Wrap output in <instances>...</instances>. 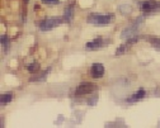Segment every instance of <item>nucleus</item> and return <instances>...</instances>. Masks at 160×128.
I'll return each mask as SVG.
<instances>
[{
  "label": "nucleus",
  "mask_w": 160,
  "mask_h": 128,
  "mask_svg": "<svg viewBox=\"0 0 160 128\" xmlns=\"http://www.w3.org/2000/svg\"><path fill=\"white\" fill-rule=\"evenodd\" d=\"M113 19V15L111 14H92L88 17V22L94 26H107L111 20Z\"/></svg>",
  "instance_id": "obj_1"
},
{
  "label": "nucleus",
  "mask_w": 160,
  "mask_h": 128,
  "mask_svg": "<svg viewBox=\"0 0 160 128\" xmlns=\"http://www.w3.org/2000/svg\"><path fill=\"white\" fill-rule=\"evenodd\" d=\"M64 22V19L61 18H48V19H45L39 23V29L41 31H50L52 28H55L56 26H60Z\"/></svg>",
  "instance_id": "obj_2"
},
{
  "label": "nucleus",
  "mask_w": 160,
  "mask_h": 128,
  "mask_svg": "<svg viewBox=\"0 0 160 128\" xmlns=\"http://www.w3.org/2000/svg\"><path fill=\"white\" fill-rule=\"evenodd\" d=\"M95 89V85L92 84V82H82L76 88L75 90V95L76 96H83V95H87V94H90L93 93Z\"/></svg>",
  "instance_id": "obj_3"
},
{
  "label": "nucleus",
  "mask_w": 160,
  "mask_h": 128,
  "mask_svg": "<svg viewBox=\"0 0 160 128\" xmlns=\"http://www.w3.org/2000/svg\"><path fill=\"white\" fill-rule=\"evenodd\" d=\"M141 5V9L144 12H152V10H156L160 8V3L159 2H155V0H146V2H142L140 3Z\"/></svg>",
  "instance_id": "obj_4"
},
{
  "label": "nucleus",
  "mask_w": 160,
  "mask_h": 128,
  "mask_svg": "<svg viewBox=\"0 0 160 128\" xmlns=\"http://www.w3.org/2000/svg\"><path fill=\"white\" fill-rule=\"evenodd\" d=\"M90 75L94 79L102 77L104 75V67H103L102 63H94V65L92 66V69H90Z\"/></svg>",
  "instance_id": "obj_5"
},
{
  "label": "nucleus",
  "mask_w": 160,
  "mask_h": 128,
  "mask_svg": "<svg viewBox=\"0 0 160 128\" xmlns=\"http://www.w3.org/2000/svg\"><path fill=\"white\" fill-rule=\"evenodd\" d=\"M106 42L103 38H95L90 42L87 43V50H97V48H101L103 46H106Z\"/></svg>",
  "instance_id": "obj_6"
},
{
  "label": "nucleus",
  "mask_w": 160,
  "mask_h": 128,
  "mask_svg": "<svg viewBox=\"0 0 160 128\" xmlns=\"http://www.w3.org/2000/svg\"><path fill=\"white\" fill-rule=\"evenodd\" d=\"M138 41V37H130V39L126 42L125 45H122L119 48H117V51H116V55L117 56H119V55H122L123 52H126L131 46H132V43H135V42H137Z\"/></svg>",
  "instance_id": "obj_7"
},
{
  "label": "nucleus",
  "mask_w": 160,
  "mask_h": 128,
  "mask_svg": "<svg viewBox=\"0 0 160 128\" xmlns=\"http://www.w3.org/2000/svg\"><path fill=\"white\" fill-rule=\"evenodd\" d=\"M138 22H140V20H137V22H136V23H133L131 27L126 28V29L122 32V37H123V38H126V37H132V36L136 33V31H137V26H138Z\"/></svg>",
  "instance_id": "obj_8"
},
{
  "label": "nucleus",
  "mask_w": 160,
  "mask_h": 128,
  "mask_svg": "<svg viewBox=\"0 0 160 128\" xmlns=\"http://www.w3.org/2000/svg\"><path fill=\"white\" fill-rule=\"evenodd\" d=\"M145 90L144 89H141V90H138V91H136L132 96H130L128 99H127V103H133V101H138L140 99H142L144 96H145Z\"/></svg>",
  "instance_id": "obj_9"
},
{
  "label": "nucleus",
  "mask_w": 160,
  "mask_h": 128,
  "mask_svg": "<svg viewBox=\"0 0 160 128\" xmlns=\"http://www.w3.org/2000/svg\"><path fill=\"white\" fill-rule=\"evenodd\" d=\"M27 69H28V71H29V72L36 74V72H38V70H39V63L33 62V63H31V65H28V66H27Z\"/></svg>",
  "instance_id": "obj_10"
},
{
  "label": "nucleus",
  "mask_w": 160,
  "mask_h": 128,
  "mask_svg": "<svg viewBox=\"0 0 160 128\" xmlns=\"http://www.w3.org/2000/svg\"><path fill=\"white\" fill-rule=\"evenodd\" d=\"M12 98H13V95H12L10 93H8V94H3L2 98H0V101H2V104H7V103H9V101L12 100Z\"/></svg>",
  "instance_id": "obj_11"
},
{
  "label": "nucleus",
  "mask_w": 160,
  "mask_h": 128,
  "mask_svg": "<svg viewBox=\"0 0 160 128\" xmlns=\"http://www.w3.org/2000/svg\"><path fill=\"white\" fill-rule=\"evenodd\" d=\"M150 43L155 47V48H158V50H160V38H155V37H151L150 39Z\"/></svg>",
  "instance_id": "obj_12"
},
{
  "label": "nucleus",
  "mask_w": 160,
  "mask_h": 128,
  "mask_svg": "<svg viewBox=\"0 0 160 128\" xmlns=\"http://www.w3.org/2000/svg\"><path fill=\"white\" fill-rule=\"evenodd\" d=\"M71 18H72V8L66 9V12H65V20H66V22L71 20Z\"/></svg>",
  "instance_id": "obj_13"
},
{
  "label": "nucleus",
  "mask_w": 160,
  "mask_h": 128,
  "mask_svg": "<svg viewBox=\"0 0 160 128\" xmlns=\"http://www.w3.org/2000/svg\"><path fill=\"white\" fill-rule=\"evenodd\" d=\"M2 45L7 48L8 47V45H9V38L7 37V36H2Z\"/></svg>",
  "instance_id": "obj_14"
},
{
  "label": "nucleus",
  "mask_w": 160,
  "mask_h": 128,
  "mask_svg": "<svg viewBox=\"0 0 160 128\" xmlns=\"http://www.w3.org/2000/svg\"><path fill=\"white\" fill-rule=\"evenodd\" d=\"M43 3H47V4H55V3H58V0H42Z\"/></svg>",
  "instance_id": "obj_15"
},
{
  "label": "nucleus",
  "mask_w": 160,
  "mask_h": 128,
  "mask_svg": "<svg viewBox=\"0 0 160 128\" xmlns=\"http://www.w3.org/2000/svg\"><path fill=\"white\" fill-rule=\"evenodd\" d=\"M24 2H26V3H27V2H28V0H24Z\"/></svg>",
  "instance_id": "obj_16"
}]
</instances>
